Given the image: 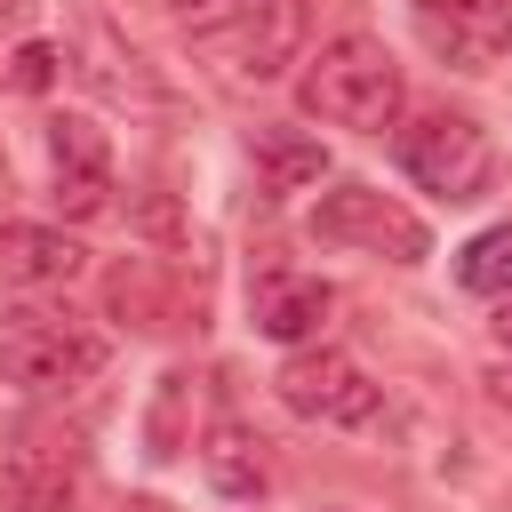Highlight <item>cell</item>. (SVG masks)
Masks as SVG:
<instances>
[{
  "label": "cell",
  "instance_id": "11",
  "mask_svg": "<svg viewBox=\"0 0 512 512\" xmlns=\"http://www.w3.org/2000/svg\"><path fill=\"white\" fill-rule=\"evenodd\" d=\"M80 264H88V248L72 232H56V224H0V280L8 288H64V280H80Z\"/></svg>",
  "mask_w": 512,
  "mask_h": 512
},
{
  "label": "cell",
  "instance_id": "6",
  "mask_svg": "<svg viewBox=\"0 0 512 512\" xmlns=\"http://www.w3.org/2000/svg\"><path fill=\"white\" fill-rule=\"evenodd\" d=\"M400 168H408L424 192H440V200H480L488 176H496V144H488V128L464 120V112H424V120L400 136Z\"/></svg>",
  "mask_w": 512,
  "mask_h": 512
},
{
  "label": "cell",
  "instance_id": "12",
  "mask_svg": "<svg viewBox=\"0 0 512 512\" xmlns=\"http://www.w3.org/2000/svg\"><path fill=\"white\" fill-rule=\"evenodd\" d=\"M248 176L264 200H288V192H312L328 176V144L304 136V128H256L248 136Z\"/></svg>",
  "mask_w": 512,
  "mask_h": 512
},
{
  "label": "cell",
  "instance_id": "5",
  "mask_svg": "<svg viewBox=\"0 0 512 512\" xmlns=\"http://www.w3.org/2000/svg\"><path fill=\"white\" fill-rule=\"evenodd\" d=\"M272 392H280V408H288V416L328 424V432H352V424H368V416L384 408L376 376H368L352 352H336V344H296V352L280 360Z\"/></svg>",
  "mask_w": 512,
  "mask_h": 512
},
{
  "label": "cell",
  "instance_id": "15",
  "mask_svg": "<svg viewBox=\"0 0 512 512\" xmlns=\"http://www.w3.org/2000/svg\"><path fill=\"white\" fill-rule=\"evenodd\" d=\"M88 56H96V64H88V80H96V88H112V96H136V104H160V96H168V88L144 72V56H136V48H120L104 24L88 32Z\"/></svg>",
  "mask_w": 512,
  "mask_h": 512
},
{
  "label": "cell",
  "instance_id": "19",
  "mask_svg": "<svg viewBox=\"0 0 512 512\" xmlns=\"http://www.w3.org/2000/svg\"><path fill=\"white\" fill-rule=\"evenodd\" d=\"M488 400H496V408H512V368H488Z\"/></svg>",
  "mask_w": 512,
  "mask_h": 512
},
{
  "label": "cell",
  "instance_id": "9",
  "mask_svg": "<svg viewBox=\"0 0 512 512\" xmlns=\"http://www.w3.org/2000/svg\"><path fill=\"white\" fill-rule=\"evenodd\" d=\"M48 184L64 216H96L112 200V136L88 112H56L48 120Z\"/></svg>",
  "mask_w": 512,
  "mask_h": 512
},
{
  "label": "cell",
  "instance_id": "21",
  "mask_svg": "<svg viewBox=\"0 0 512 512\" xmlns=\"http://www.w3.org/2000/svg\"><path fill=\"white\" fill-rule=\"evenodd\" d=\"M16 8H24V0H0V24H8V16H16Z\"/></svg>",
  "mask_w": 512,
  "mask_h": 512
},
{
  "label": "cell",
  "instance_id": "14",
  "mask_svg": "<svg viewBox=\"0 0 512 512\" xmlns=\"http://www.w3.org/2000/svg\"><path fill=\"white\" fill-rule=\"evenodd\" d=\"M456 280H464L472 296H512V216L488 224V232H472V240L456 248Z\"/></svg>",
  "mask_w": 512,
  "mask_h": 512
},
{
  "label": "cell",
  "instance_id": "7",
  "mask_svg": "<svg viewBox=\"0 0 512 512\" xmlns=\"http://www.w3.org/2000/svg\"><path fill=\"white\" fill-rule=\"evenodd\" d=\"M416 32L448 72H488L512 48V0H416Z\"/></svg>",
  "mask_w": 512,
  "mask_h": 512
},
{
  "label": "cell",
  "instance_id": "4",
  "mask_svg": "<svg viewBox=\"0 0 512 512\" xmlns=\"http://www.w3.org/2000/svg\"><path fill=\"white\" fill-rule=\"evenodd\" d=\"M112 360V344L72 312H8L0 328V376L16 392H72Z\"/></svg>",
  "mask_w": 512,
  "mask_h": 512
},
{
  "label": "cell",
  "instance_id": "16",
  "mask_svg": "<svg viewBox=\"0 0 512 512\" xmlns=\"http://www.w3.org/2000/svg\"><path fill=\"white\" fill-rule=\"evenodd\" d=\"M56 72H64V56H56L48 40H16V48L0 56V88H24V96L56 88Z\"/></svg>",
  "mask_w": 512,
  "mask_h": 512
},
{
  "label": "cell",
  "instance_id": "18",
  "mask_svg": "<svg viewBox=\"0 0 512 512\" xmlns=\"http://www.w3.org/2000/svg\"><path fill=\"white\" fill-rule=\"evenodd\" d=\"M488 336H496V344L512 352V296H496V320H488Z\"/></svg>",
  "mask_w": 512,
  "mask_h": 512
},
{
  "label": "cell",
  "instance_id": "17",
  "mask_svg": "<svg viewBox=\"0 0 512 512\" xmlns=\"http://www.w3.org/2000/svg\"><path fill=\"white\" fill-rule=\"evenodd\" d=\"M168 16H184V24H208V16H224V8H240V0H160Z\"/></svg>",
  "mask_w": 512,
  "mask_h": 512
},
{
  "label": "cell",
  "instance_id": "1",
  "mask_svg": "<svg viewBox=\"0 0 512 512\" xmlns=\"http://www.w3.org/2000/svg\"><path fill=\"white\" fill-rule=\"evenodd\" d=\"M296 104H304L312 120H328V128L384 136V128L408 112V72H400V56H392L376 32H336V40L304 48Z\"/></svg>",
  "mask_w": 512,
  "mask_h": 512
},
{
  "label": "cell",
  "instance_id": "13",
  "mask_svg": "<svg viewBox=\"0 0 512 512\" xmlns=\"http://www.w3.org/2000/svg\"><path fill=\"white\" fill-rule=\"evenodd\" d=\"M200 472H208V488H224V496H256V488H264V440H256L248 424L216 416L208 440H200Z\"/></svg>",
  "mask_w": 512,
  "mask_h": 512
},
{
  "label": "cell",
  "instance_id": "20",
  "mask_svg": "<svg viewBox=\"0 0 512 512\" xmlns=\"http://www.w3.org/2000/svg\"><path fill=\"white\" fill-rule=\"evenodd\" d=\"M128 512H168V504H160V496H136V504H128Z\"/></svg>",
  "mask_w": 512,
  "mask_h": 512
},
{
  "label": "cell",
  "instance_id": "3",
  "mask_svg": "<svg viewBox=\"0 0 512 512\" xmlns=\"http://www.w3.org/2000/svg\"><path fill=\"white\" fill-rule=\"evenodd\" d=\"M304 232H312L320 248H352V256H384V264H424V256H432L424 216H416V208H400L384 184H360V176L328 184V192L312 200Z\"/></svg>",
  "mask_w": 512,
  "mask_h": 512
},
{
  "label": "cell",
  "instance_id": "2",
  "mask_svg": "<svg viewBox=\"0 0 512 512\" xmlns=\"http://www.w3.org/2000/svg\"><path fill=\"white\" fill-rule=\"evenodd\" d=\"M304 48H312V8L304 0H240L208 24H192V56L224 88H264L288 64H304Z\"/></svg>",
  "mask_w": 512,
  "mask_h": 512
},
{
  "label": "cell",
  "instance_id": "8",
  "mask_svg": "<svg viewBox=\"0 0 512 512\" xmlns=\"http://www.w3.org/2000/svg\"><path fill=\"white\" fill-rule=\"evenodd\" d=\"M0 512H80V456L56 432H16L0 448Z\"/></svg>",
  "mask_w": 512,
  "mask_h": 512
},
{
  "label": "cell",
  "instance_id": "10",
  "mask_svg": "<svg viewBox=\"0 0 512 512\" xmlns=\"http://www.w3.org/2000/svg\"><path fill=\"white\" fill-rule=\"evenodd\" d=\"M328 312H336V288L320 280V272H256V288H248V320H256V336H272V344H312L320 328H328Z\"/></svg>",
  "mask_w": 512,
  "mask_h": 512
}]
</instances>
